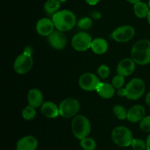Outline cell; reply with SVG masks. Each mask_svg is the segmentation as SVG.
Returning <instances> with one entry per match:
<instances>
[{"instance_id": "obj_1", "label": "cell", "mask_w": 150, "mask_h": 150, "mask_svg": "<svg viewBox=\"0 0 150 150\" xmlns=\"http://www.w3.org/2000/svg\"><path fill=\"white\" fill-rule=\"evenodd\" d=\"M131 58L136 64L144 66L150 63V41L142 39L135 43L131 49Z\"/></svg>"}, {"instance_id": "obj_2", "label": "cell", "mask_w": 150, "mask_h": 150, "mask_svg": "<svg viewBox=\"0 0 150 150\" xmlns=\"http://www.w3.org/2000/svg\"><path fill=\"white\" fill-rule=\"evenodd\" d=\"M52 21L57 30L67 32L76 24V16L69 10H59L52 16Z\"/></svg>"}, {"instance_id": "obj_3", "label": "cell", "mask_w": 150, "mask_h": 150, "mask_svg": "<svg viewBox=\"0 0 150 150\" xmlns=\"http://www.w3.org/2000/svg\"><path fill=\"white\" fill-rule=\"evenodd\" d=\"M32 53L31 47L27 46L24 49L23 53L16 57L13 64V68L16 73L18 74H25L32 69L34 63Z\"/></svg>"}, {"instance_id": "obj_4", "label": "cell", "mask_w": 150, "mask_h": 150, "mask_svg": "<svg viewBox=\"0 0 150 150\" xmlns=\"http://www.w3.org/2000/svg\"><path fill=\"white\" fill-rule=\"evenodd\" d=\"M73 135L78 139L86 138L91 132V123L89 119L83 115H77L73 117L71 123Z\"/></svg>"}, {"instance_id": "obj_5", "label": "cell", "mask_w": 150, "mask_h": 150, "mask_svg": "<svg viewBox=\"0 0 150 150\" xmlns=\"http://www.w3.org/2000/svg\"><path fill=\"white\" fill-rule=\"evenodd\" d=\"M111 139L118 146L127 147L131 145L133 135L129 128L119 126L114 128L111 132Z\"/></svg>"}, {"instance_id": "obj_6", "label": "cell", "mask_w": 150, "mask_h": 150, "mask_svg": "<svg viewBox=\"0 0 150 150\" xmlns=\"http://www.w3.org/2000/svg\"><path fill=\"white\" fill-rule=\"evenodd\" d=\"M80 103L76 99L67 98L59 104V116L64 119L75 117L80 110Z\"/></svg>"}, {"instance_id": "obj_7", "label": "cell", "mask_w": 150, "mask_h": 150, "mask_svg": "<svg viewBox=\"0 0 150 150\" xmlns=\"http://www.w3.org/2000/svg\"><path fill=\"white\" fill-rule=\"evenodd\" d=\"M127 91L126 98L130 100H137L144 95L146 90V85L140 78H133L125 87Z\"/></svg>"}, {"instance_id": "obj_8", "label": "cell", "mask_w": 150, "mask_h": 150, "mask_svg": "<svg viewBox=\"0 0 150 150\" xmlns=\"http://www.w3.org/2000/svg\"><path fill=\"white\" fill-rule=\"evenodd\" d=\"M92 38L89 34L85 32H81L73 37L71 45L75 50L78 51H84L91 48Z\"/></svg>"}, {"instance_id": "obj_9", "label": "cell", "mask_w": 150, "mask_h": 150, "mask_svg": "<svg viewBox=\"0 0 150 150\" xmlns=\"http://www.w3.org/2000/svg\"><path fill=\"white\" fill-rule=\"evenodd\" d=\"M136 35V30L130 25H123L116 28L111 33V38L119 43L130 41Z\"/></svg>"}, {"instance_id": "obj_10", "label": "cell", "mask_w": 150, "mask_h": 150, "mask_svg": "<svg viewBox=\"0 0 150 150\" xmlns=\"http://www.w3.org/2000/svg\"><path fill=\"white\" fill-rule=\"evenodd\" d=\"M100 82L99 77L90 72L83 74L79 79L80 88L86 91H96Z\"/></svg>"}, {"instance_id": "obj_11", "label": "cell", "mask_w": 150, "mask_h": 150, "mask_svg": "<svg viewBox=\"0 0 150 150\" xmlns=\"http://www.w3.org/2000/svg\"><path fill=\"white\" fill-rule=\"evenodd\" d=\"M48 41L51 47L55 49H63L67 45V38L63 32L56 30L54 31L49 36H48Z\"/></svg>"}, {"instance_id": "obj_12", "label": "cell", "mask_w": 150, "mask_h": 150, "mask_svg": "<svg viewBox=\"0 0 150 150\" xmlns=\"http://www.w3.org/2000/svg\"><path fill=\"white\" fill-rule=\"evenodd\" d=\"M136 64L132 58H124L120 60L117 67V72L118 74L123 76H128L134 72L136 69Z\"/></svg>"}, {"instance_id": "obj_13", "label": "cell", "mask_w": 150, "mask_h": 150, "mask_svg": "<svg viewBox=\"0 0 150 150\" xmlns=\"http://www.w3.org/2000/svg\"><path fill=\"white\" fill-rule=\"evenodd\" d=\"M54 24L52 19L48 18L40 19L36 24V31L42 36H49L54 31Z\"/></svg>"}, {"instance_id": "obj_14", "label": "cell", "mask_w": 150, "mask_h": 150, "mask_svg": "<svg viewBox=\"0 0 150 150\" xmlns=\"http://www.w3.org/2000/svg\"><path fill=\"white\" fill-rule=\"evenodd\" d=\"M146 116V110L143 105L136 104L130 107L127 111V119L132 123L140 122Z\"/></svg>"}, {"instance_id": "obj_15", "label": "cell", "mask_w": 150, "mask_h": 150, "mask_svg": "<svg viewBox=\"0 0 150 150\" xmlns=\"http://www.w3.org/2000/svg\"><path fill=\"white\" fill-rule=\"evenodd\" d=\"M38 146V139L32 135H26L18 140L16 150H36Z\"/></svg>"}, {"instance_id": "obj_16", "label": "cell", "mask_w": 150, "mask_h": 150, "mask_svg": "<svg viewBox=\"0 0 150 150\" xmlns=\"http://www.w3.org/2000/svg\"><path fill=\"white\" fill-rule=\"evenodd\" d=\"M27 101L29 105L38 108L43 104V95L42 91L38 88H32L29 90L27 94Z\"/></svg>"}, {"instance_id": "obj_17", "label": "cell", "mask_w": 150, "mask_h": 150, "mask_svg": "<svg viewBox=\"0 0 150 150\" xmlns=\"http://www.w3.org/2000/svg\"><path fill=\"white\" fill-rule=\"evenodd\" d=\"M41 113L48 119H55L59 115V107L53 101H45L40 107Z\"/></svg>"}, {"instance_id": "obj_18", "label": "cell", "mask_w": 150, "mask_h": 150, "mask_svg": "<svg viewBox=\"0 0 150 150\" xmlns=\"http://www.w3.org/2000/svg\"><path fill=\"white\" fill-rule=\"evenodd\" d=\"M96 91L100 96L108 99L114 96L115 94V88L112 84L108 82H100Z\"/></svg>"}, {"instance_id": "obj_19", "label": "cell", "mask_w": 150, "mask_h": 150, "mask_svg": "<svg viewBox=\"0 0 150 150\" xmlns=\"http://www.w3.org/2000/svg\"><path fill=\"white\" fill-rule=\"evenodd\" d=\"M91 49L95 54H103L108 51V44L104 38H97L92 41Z\"/></svg>"}, {"instance_id": "obj_20", "label": "cell", "mask_w": 150, "mask_h": 150, "mask_svg": "<svg viewBox=\"0 0 150 150\" xmlns=\"http://www.w3.org/2000/svg\"><path fill=\"white\" fill-rule=\"evenodd\" d=\"M150 7L149 4L140 1L137 4H134L133 6V11H134L135 15L139 19H144L147 17L150 11Z\"/></svg>"}, {"instance_id": "obj_21", "label": "cell", "mask_w": 150, "mask_h": 150, "mask_svg": "<svg viewBox=\"0 0 150 150\" xmlns=\"http://www.w3.org/2000/svg\"><path fill=\"white\" fill-rule=\"evenodd\" d=\"M60 1L58 0H48L44 4V10L48 15L54 16L60 8Z\"/></svg>"}, {"instance_id": "obj_22", "label": "cell", "mask_w": 150, "mask_h": 150, "mask_svg": "<svg viewBox=\"0 0 150 150\" xmlns=\"http://www.w3.org/2000/svg\"><path fill=\"white\" fill-rule=\"evenodd\" d=\"M80 145L83 150H95L97 147L96 141L93 138L89 137L81 140Z\"/></svg>"}, {"instance_id": "obj_23", "label": "cell", "mask_w": 150, "mask_h": 150, "mask_svg": "<svg viewBox=\"0 0 150 150\" xmlns=\"http://www.w3.org/2000/svg\"><path fill=\"white\" fill-rule=\"evenodd\" d=\"M127 111L128 110H126L125 107L120 104H117L113 107V113L117 119L120 120L127 119Z\"/></svg>"}, {"instance_id": "obj_24", "label": "cell", "mask_w": 150, "mask_h": 150, "mask_svg": "<svg viewBox=\"0 0 150 150\" xmlns=\"http://www.w3.org/2000/svg\"><path fill=\"white\" fill-rule=\"evenodd\" d=\"M35 109L36 108H35V107H32L30 105H28L26 107H25L23 108V110H22V117L26 121H30L34 119L37 114V112Z\"/></svg>"}, {"instance_id": "obj_25", "label": "cell", "mask_w": 150, "mask_h": 150, "mask_svg": "<svg viewBox=\"0 0 150 150\" xmlns=\"http://www.w3.org/2000/svg\"><path fill=\"white\" fill-rule=\"evenodd\" d=\"M130 146L134 150H144L146 149V141L140 138H133Z\"/></svg>"}, {"instance_id": "obj_26", "label": "cell", "mask_w": 150, "mask_h": 150, "mask_svg": "<svg viewBox=\"0 0 150 150\" xmlns=\"http://www.w3.org/2000/svg\"><path fill=\"white\" fill-rule=\"evenodd\" d=\"M111 71H110L109 67L105 64H103L100 66L98 69V74L101 79H105L109 76Z\"/></svg>"}, {"instance_id": "obj_27", "label": "cell", "mask_w": 150, "mask_h": 150, "mask_svg": "<svg viewBox=\"0 0 150 150\" xmlns=\"http://www.w3.org/2000/svg\"><path fill=\"white\" fill-rule=\"evenodd\" d=\"M111 84L115 89H120V88H123V85L125 84V76L117 74V75L113 77Z\"/></svg>"}, {"instance_id": "obj_28", "label": "cell", "mask_w": 150, "mask_h": 150, "mask_svg": "<svg viewBox=\"0 0 150 150\" xmlns=\"http://www.w3.org/2000/svg\"><path fill=\"white\" fill-rule=\"evenodd\" d=\"M92 26V21L89 17H83L78 22V26L82 29H88Z\"/></svg>"}, {"instance_id": "obj_29", "label": "cell", "mask_w": 150, "mask_h": 150, "mask_svg": "<svg viewBox=\"0 0 150 150\" xmlns=\"http://www.w3.org/2000/svg\"><path fill=\"white\" fill-rule=\"evenodd\" d=\"M139 127L143 132L150 133V116H145L140 121Z\"/></svg>"}, {"instance_id": "obj_30", "label": "cell", "mask_w": 150, "mask_h": 150, "mask_svg": "<svg viewBox=\"0 0 150 150\" xmlns=\"http://www.w3.org/2000/svg\"><path fill=\"white\" fill-rule=\"evenodd\" d=\"M117 94L120 96H127V91H126L125 88H121L120 89H117Z\"/></svg>"}, {"instance_id": "obj_31", "label": "cell", "mask_w": 150, "mask_h": 150, "mask_svg": "<svg viewBox=\"0 0 150 150\" xmlns=\"http://www.w3.org/2000/svg\"><path fill=\"white\" fill-rule=\"evenodd\" d=\"M100 1V0H85V1H86L88 4H89V5H92V6L98 4Z\"/></svg>"}, {"instance_id": "obj_32", "label": "cell", "mask_w": 150, "mask_h": 150, "mask_svg": "<svg viewBox=\"0 0 150 150\" xmlns=\"http://www.w3.org/2000/svg\"><path fill=\"white\" fill-rule=\"evenodd\" d=\"M145 101H146V104L150 107V91L148 92V94H146V98H145Z\"/></svg>"}, {"instance_id": "obj_33", "label": "cell", "mask_w": 150, "mask_h": 150, "mask_svg": "<svg viewBox=\"0 0 150 150\" xmlns=\"http://www.w3.org/2000/svg\"><path fill=\"white\" fill-rule=\"evenodd\" d=\"M146 143V149H148L150 150V133L147 136Z\"/></svg>"}, {"instance_id": "obj_34", "label": "cell", "mask_w": 150, "mask_h": 150, "mask_svg": "<svg viewBox=\"0 0 150 150\" xmlns=\"http://www.w3.org/2000/svg\"><path fill=\"white\" fill-rule=\"evenodd\" d=\"M127 1H128L129 3H130V4H137V3L142 1V0H127Z\"/></svg>"}, {"instance_id": "obj_35", "label": "cell", "mask_w": 150, "mask_h": 150, "mask_svg": "<svg viewBox=\"0 0 150 150\" xmlns=\"http://www.w3.org/2000/svg\"><path fill=\"white\" fill-rule=\"evenodd\" d=\"M146 19H147V21H148V23H149V24H150V11H149V14H148L147 17H146Z\"/></svg>"}, {"instance_id": "obj_36", "label": "cell", "mask_w": 150, "mask_h": 150, "mask_svg": "<svg viewBox=\"0 0 150 150\" xmlns=\"http://www.w3.org/2000/svg\"><path fill=\"white\" fill-rule=\"evenodd\" d=\"M59 1H60V2H65L66 1H67V0H58Z\"/></svg>"}, {"instance_id": "obj_37", "label": "cell", "mask_w": 150, "mask_h": 150, "mask_svg": "<svg viewBox=\"0 0 150 150\" xmlns=\"http://www.w3.org/2000/svg\"><path fill=\"white\" fill-rule=\"evenodd\" d=\"M148 4H149V7H150V0H149V3H148Z\"/></svg>"}, {"instance_id": "obj_38", "label": "cell", "mask_w": 150, "mask_h": 150, "mask_svg": "<svg viewBox=\"0 0 150 150\" xmlns=\"http://www.w3.org/2000/svg\"><path fill=\"white\" fill-rule=\"evenodd\" d=\"M144 150H149V149H144Z\"/></svg>"}]
</instances>
